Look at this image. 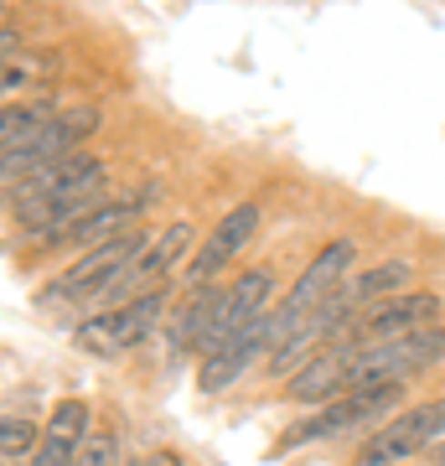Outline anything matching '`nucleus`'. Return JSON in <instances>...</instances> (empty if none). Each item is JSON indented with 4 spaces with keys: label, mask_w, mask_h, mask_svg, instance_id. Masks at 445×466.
<instances>
[{
    "label": "nucleus",
    "mask_w": 445,
    "mask_h": 466,
    "mask_svg": "<svg viewBox=\"0 0 445 466\" xmlns=\"http://www.w3.org/2000/svg\"><path fill=\"white\" fill-rule=\"evenodd\" d=\"M269 296H275V269H244L238 280L217 296V311H213V332H207V348L202 358L217 348H228L233 337L244 332L248 321H259L269 311Z\"/></svg>",
    "instance_id": "nucleus-9"
},
{
    "label": "nucleus",
    "mask_w": 445,
    "mask_h": 466,
    "mask_svg": "<svg viewBox=\"0 0 445 466\" xmlns=\"http://www.w3.org/2000/svg\"><path fill=\"white\" fill-rule=\"evenodd\" d=\"M166 311V290H150V296L130 300V306H115V311H99V317H83L73 342L94 358H119V352L140 348L150 332H156V317Z\"/></svg>",
    "instance_id": "nucleus-5"
},
{
    "label": "nucleus",
    "mask_w": 445,
    "mask_h": 466,
    "mask_svg": "<svg viewBox=\"0 0 445 466\" xmlns=\"http://www.w3.org/2000/svg\"><path fill=\"white\" fill-rule=\"evenodd\" d=\"M435 446H445V400L399 410V415L358 451V466H399V461H410V456L435 451Z\"/></svg>",
    "instance_id": "nucleus-6"
},
{
    "label": "nucleus",
    "mask_w": 445,
    "mask_h": 466,
    "mask_svg": "<svg viewBox=\"0 0 445 466\" xmlns=\"http://www.w3.org/2000/svg\"><path fill=\"white\" fill-rule=\"evenodd\" d=\"M217 285H202L187 296V306L171 321V352H202L207 348V332H213V311H217Z\"/></svg>",
    "instance_id": "nucleus-13"
},
{
    "label": "nucleus",
    "mask_w": 445,
    "mask_h": 466,
    "mask_svg": "<svg viewBox=\"0 0 445 466\" xmlns=\"http://www.w3.org/2000/svg\"><path fill=\"white\" fill-rule=\"evenodd\" d=\"M130 218H135V202H104L99 213H88L78 223V228L67 233V244L73 249H99V244H115V238H125L130 233Z\"/></svg>",
    "instance_id": "nucleus-14"
},
{
    "label": "nucleus",
    "mask_w": 445,
    "mask_h": 466,
    "mask_svg": "<svg viewBox=\"0 0 445 466\" xmlns=\"http://www.w3.org/2000/svg\"><path fill=\"white\" fill-rule=\"evenodd\" d=\"M399 410H404V383H389V389H352L342 400H331L316 420H300L296 431L285 435V446L331 441V435H347V431H358V425H389Z\"/></svg>",
    "instance_id": "nucleus-4"
},
{
    "label": "nucleus",
    "mask_w": 445,
    "mask_h": 466,
    "mask_svg": "<svg viewBox=\"0 0 445 466\" xmlns=\"http://www.w3.org/2000/svg\"><path fill=\"white\" fill-rule=\"evenodd\" d=\"M347 358H352L347 342H327V348L311 352V358L290 373L285 394H290L296 404H331V400H342V394H347Z\"/></svg>",
    "instance_id": "nucleus-11"
},
{
    "label": "nucleus",
    "mask_w": 445,
    "mask_h": 466,
    "mask_svg": "<svg viewBox=\"0 0 445 466\" xmlns=\"http://www.w3.org/2000/svg\"><path fill=\"white\" fill-rule=\"evenodd\" d=\"M150 249V233L140 228V233H125V238H115V244H99V249H88V254H78L73 265L57 275V280L42 290V300H57V306H67V300H94L104 290V285L115 280L119 269L130 265L135 254H146Z\"/></svg>",
    "instance_id": "nucleus-7"
},
{
    "label": "nucleus",
    "mask_w": 445,
    "mask_h": 466,
    "mask_svg": "<svg viewBox=\"0 0 445 466\" xmlns=\"http://www.w3.org/2000/svg\"><path fill=\"white\" fill-rule=\"evenodd\" d=\"M73 456H78V451H67V446H52V441H42V446H36V461H32V466H73Z\"/></svg>",
    "instance_id": "nucleus-18"
},
{
    "label": "nucleus",
    "mask_w": 445,
    "mask_h": 466,
    "mask_svg": "<svg viewBox=\"0 0 445 466\" xmlns=\"http://www.w3.org/2000/svg\"><path fill=\"white\" fill-rule=\"evenodd\" d=\"M36 446H42L36 420H26V415H0V456H5V461H21V456H32Z\"/></svg>",
    "instance_id": "nucleus-17"
},
{
    "label": "nucleus",
    "mask_w": 445,
    "mask_h": 466,
    "mask_svg": "<svg viewBox=\"0 0 445 466\" xmlns=\"http://www.w3.org/2000/svg\"><path fill=\"white\" fill-rule=\"evenodd\" d=\"M192 238H197V233H192V223H187V218H182V223H166V228L150 238V249L135 254L130 265L119 269V275L104 285L94 300L115 311V306H130V300L150 296V290H161V280L182 265V254H192Z\"/></svg>",
    "instance_id": "nucleus-3"
},
{
    "label": "nucleus",
    "mask_w": 445,
    "mask_h": 466,
    "mask_svg": "<svg viewBox=\"0 0 445 466\" xmlns=\"http://www.w3.org/2000/svg\"><path fill=\"white\" fill-rule=\"evenodd\" d=\"M352 348V342H347ZM445 363V321L440 327H420V332L389 337V342H368L352 348L347 358V394L352 389H389V383H410L414 373Z\"/></svg>",
    "instance_id": "nucleus-1"
},
{
    "label": "nucleus",
    "mask_w": 445,
    "mask_h": 466,
    "mask_svg": "<svg viewBox=\"0 0 445 466\" xmlns=\"http://www.w3.org/2000/svg\"><path fill=\"white\" fill-rule=\"evenodd\" d=\"M254 233H259V202H238L233 213H223V223H217V228L207 233V244L197 249V259L187 265V285H192V290L213 285L217 275H223V269L233 265V254L244 249Z\"/></svg>",
    "instance_id": "nucleus-10"
},
{
    "label": "nucleus",
    "mask_w": 445,
    "mask_h": 466,
    "mask_svg": "<svg viewBox=\"0 0 445 466\" xmlns=\"http://www.w3.org/2000/svg\"><path fill=\"white\" fill-rule=\"evenodd\" d=\"M88 420H94V410H88L83 400H63L57 410H52V420H47V431H42V441L78 451V446H83V435H88Z\"/></svg>",
    "instance_id": "nucleus-16"
},
{
    "label": "nucleus",
    "mask_w": 445,
    "mask_h": 466,
    "mask_svg": "<svg viewBox=\"0 0 445 466\" xmlns=\"http://www.w3.org/2000/svg\"><path fill=\"white\" fill-rule=\"evenodd\" d=\"M440 317H445V296H435V290H404V296H394V300H383V306H373V311H363L342 342L368 348V342H389V337L420 332V327H440Z\"/></svg>",
    "instance_id": "nucleus-8"
},
{
    "label": "nucleus",
    "mask_w": 445,
    "mask_h": 466,
    "mask_svg": "<svg viewBox=\"0 0 445 466\" xmlns=\"http://www.w3.org/2000/svg\"><path fill=\"white\" fill-rule=\"evenodd\" d=\"M52 119H57L52 104H5V109H0V156H5V150L32 146Z\"/></svg>",
    "instance_id": "nucleus-15"
},
{
    "label": "nucleus",
    "mask_w": 445,
    "mask_h": 466,
    "mask_svg": "<svg viewBox=\"0 0 445 466\" xmlns=\"http://www.w3.org/2000/svg\"><path fill=\"white\" fill-rule=\"evenodd\" d=\"M352 265H358V244H352V238H331L327 249H321L311 265L300 269L296 290H290V296L275 306V327H280V342L296 332L306 317H316V311H321V306H327L337 290H342L347 275H352Z\"/></svg>",
    "instance_id": "nucleus-2"
},
{
    "label": "nucleus",
    "mask_w": 445,
    "mask_h": 466,
    "mask_svg": "<svg viewBox=\"0 0 445 466\" xmlns=\"http://www.w3.org/2000/svg\"><path fill=\"white\" fill-rule=\"evenodd\" d=\"M414 280V265L410 259H379V265H368L363 275H352V280L342 285V300L352 317H363V311H373V306H383V300L404 296Z\"/></svg>",
    "instance_id": "nucleus-12"
},
{
    "label": "nucleus",
    "mask_w": 445,
    "mask_h": 466,
    "mask_svg": "<svg viewBox=\"0 0 445 466\" xmlns=\"http://www.w3.org/2000/svg\"><path fill=\"white\" fill-rule=\"evenodd\" d=\"M21 78H26V67L11 63V57H0V99H5L11 88H21Z\"/></svg>",
    "instance_id": "nucleus-19"
}]
</instances>
